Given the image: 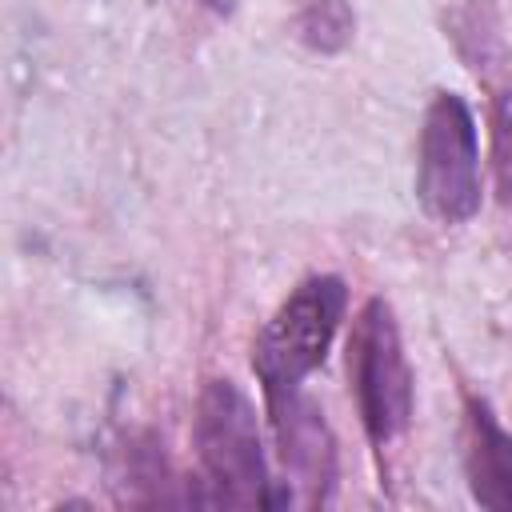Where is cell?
Returning a JSON list of instances; mask_svg holds the SVG:
<instances>
[{
    "mask_svg": "<svg viewBox=\"0 0 512 512\" xmlns=\"http://www.w3.org/2000/svg\"><path fill=\"white\" fill-rule=\"evenodd\" d=\"M344 312L348 284L332 272L308 276L284 296V304L252 340V372L260 380L264 404H276L304 388V380L324 364Z\"/></svg>",
    "mask_w": 512,
    "mask_h": 512,
    "instance_id": "2",
    "label": "cell"
},
{
    "mask_svg": "<svg viewBox=\"0 0 512 512\" xmlns=\"http://www.w3.org/2000/svg\"><path fill=\"white\" fill-rule=\"evenodd\" d=\"M464 476L480 508L512 512V432L476 392H464Z\"/></svg>",
    "mask_w": 512,
    "mask_h": 512,
    "instance_id": "6",
    "label": "cell"
},
{
    "mask_svg": "<svg viewBox=\"0 0 512 512\" xmlns=\"http://www.w3.org/2000/svg\"><path fill=\"white\" fill-rule=\"evenodd\" d=\"M348 376L368 444L384 456L412 424V368L404 356L396 312L384 296H372L348 340Z\"/></svg>",
    "mask_w": 512,
    "mask_h": 512,
    "instance_id": "3",
    "label": "cell"
},
{
    "mask_svg": "<svg viewBox=\"0 0 512 512\" xmlns=\"http://www.w3.org/2000/svg\"><path fill=\"white\" fill-rule=\"evenodd\" d=\"M416 200L436 224H464L480 212L476 116L456 92H436L420 120Z\"/></svg>",
    "mask_w": 512,
    "mask_h": 512,
    "instance_id": "4",
    "label": "cell"
},
{
    "mask_svg": "<svg viewBox=\"0 0 512 512\" xmlns=\"http://www.w3.org/2000/svg\"><path fill=\"white\" fill-rule=\"evenodd\" d=\"M268 420L280 444V460L296 484H304V504H328L336 488V436L324 412L300 392L268 404Z\"/></svg>",
    "mask_w": 512,
    "mask_h": 512,
    "instance_id": "5",
    "label": "cell"
},
{
    "mask_svg": "<svg viewBox=\"0 0 512 512\" xmlns=\"http://www.w3.org/2000/svg\"><path fill=\"white\" fill-rule=\"evenodd\" d=\"M492 84L488 124H492V176H496V200L512 208V64H504Z\"/></svg>",
    "mask_w": 512,
    "mask_h": 512,
    "instance_id": "9",
    "label": "cell"
},
{
    "mask_svg": "<svg viewBox=\"0 0 512 512\" xmlns=\"http://www.w3.org/2000/svg\"><path fill=\"white\" fill-rule=\"evenodd\" d=\"M192 440H196V460H200L204 504H232V508L284 504V496L272 492V480H268L256 404L236 380L228 376L204 380L200 400H196Z\"/></svg>",
    "mask_w": 512,
    "mask_h": 512,
    "instance_id": "1",
    "label": "cell"
},
{
    "mask_svg": "<svg viewBox=\"0 0 512 512\" xmlns=\"http://www.w3.org/2000/svg\"><path fill=\"white\" fill-rule=\"evenodd\" d=\"M448 36L460 52V60L480 76H496L508 64V44H504V20L492 0H464L448 16Z\"/></svg>",
    "mask_w": 512,
    "mask_h": 512,
    "instance_id": "7",
    "label": "cell"
},
{
    "mask_svg": "<svg viewBox=\"0 0 512 512\" xmlns=\"http://www.w3.org/2000/svg\"><path fill=\"white\" fill-rule=\"evenodd\" d=\"M296 40L316 56H336L352 44L356 12L348 0H304L292 20Z\"/></svg>",
    "mask_w": 512,
    "mask_h": 512,
    "instance_id": "8",
    "label": "cell"
},
{
    "mask_svg": "<svg viewBox=\"0 0 512 512\" xmlns=\"http://www.w3.org/2000/svg\"><path fill=\"white\" fill-rule=\"evenodd\" d=\"M196 4H204V8L216 12V16H232V12H236V0H196Z\"/></svg>",
    "mask_w": 512,
    "mask_h": 512,
    "instance_id": "10",
    "label": "cell"
}]
</instances>
